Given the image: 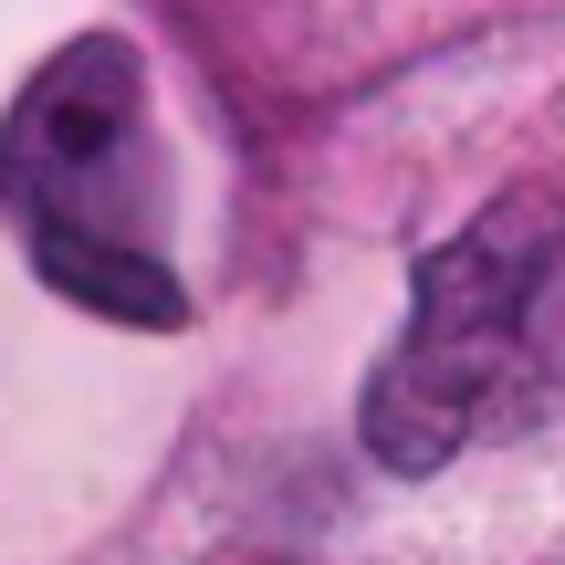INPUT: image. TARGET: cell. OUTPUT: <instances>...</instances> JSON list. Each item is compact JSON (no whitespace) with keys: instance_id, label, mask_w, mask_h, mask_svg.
Returning <instances> with one entry per match:
<instances>
[{"instance_id":"6da1fadb","label":"cell","mask_w":565,"mask_h":565,"mask_svg":"<svg viewBox=\"0 0 565 565\" xmlns=\"http://www.w3.org/2000/svg\"><path fill=\"white\" fill-rule=\"evenodd\" d=\"M565 387V200L503 189L408 282V324L356 398L377 471L429 482L440 461L545 419Z\"/></svg>"},{"instance_id":"7a4b0ae2","label":"cell","mask_w":565,"mask_h":565,"mask_svg":"<svg viewBox=\"0 0 565 565\" xmlns=\"http://www.w3.org/2000/svg\"><path fill=\"white\" fill-rule=\"evenodd\" d=\"M0 221L32 273L105 324H189V294L158 252V147H147V63L137 42L84 32L21 84L0 116Z\"/></svg>"}]
</instances>
